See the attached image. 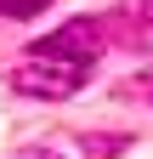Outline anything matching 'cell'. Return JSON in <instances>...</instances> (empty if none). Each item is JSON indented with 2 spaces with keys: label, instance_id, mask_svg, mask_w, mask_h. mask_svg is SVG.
Segmentation results:
<instances>
[{
  "label": "cell",
  "instance_id": "cell-1",
  "mask_svg": "<svg viewBox=\"0 0 153 159\" xmlns=\"http://www.w3.org/2000/svg\"><path fill=\"white\" fill-rule=\"evenodd\" d=\"M91 80V63H63V57H28L23 68L11 74V85L23 97H51V102H63V97H74Z\"/></svg>",
  "mask_w": 153,
  "mask_h": 159
},
{
  "label": "cell",
  "instance_id": "cell-2",
  "mask_svg": "<svg viewBox=\"0 0 153 159\" xmlns=\"http://www.w3.org/2000/svg\"><path fill=\"white\" fill-rule=\"evenodd\" d=\"M102 46V23H91V17H74V23L63 34H46V40H34V51L28 57H63V63H91Z\"/></svg>",
  "mask_w": 153,
  "mask_h": 159
},
{
  "label": "cell",
  "instance_id": "cell-3",
  "mask_svg": "<svg viewBox=\"0 0 153 159\" xmlns=\"http://www.w3.org/2000/svg\"><path fill=\"white\" fill-rule=\"evenodd\" d=\"M51 6V0H0V17H11V23H17V17H40Z\"/></svg>",
  "mask_w": 153,
  "mask_h": 159
},
{
  "label": "cell",
  "instance_id": "cell-4",
  "mask_svg": "<svg viewBox=\"0 0 153 159\" xmlns=\"http://www.w3.org/2000/svg\"><path fill=\"white\" fill-rule=\"evenodd\" d=\"M147 91H153V85H147Z\"/></svg>",
  "mask_w": 153,
  "mask_h": 159
}]
</instances>
